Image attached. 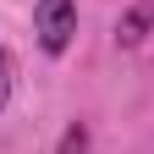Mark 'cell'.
Here are the masks:
<instances>
[{"mask_svg": "<svg viewBox=\"0 0 154 154\" xmlns=\"http://www.w3.org/2000/svg\"><path fill=\"white\" fill-rule=\"evenodd\" d=\"M77 33V0H38L33 6V38L44 55H66Z\"/></svg>", "mask_w": 154, "mask_h": 154, "instance_id": "6da1fadb", "label": "cell"}, {"mask_svg": "<svg viewBox=\"0 0 154 154\" xmlns=\"http://www.w3.org/2000/svg\"><path fill=\"white\" fill-rule=\"evenodd\" d=\"M149 33H154V0H132V6L121 11V22H116V44H121V50H138Z\"/></svg>", "mask_w": 154, "mask_h": 154, "instance_id": "7a4b0ae2", "label": "cell"}, {"mask_svg": "<svg viewBox=\"0 0 154 154\" xmlns=\"http://www.w3.org/2000/svg\"><path fill=\"white\" fill-rule=\"evenodd\" d=\"M11 88H17V55L0 44V110L11 105Z\"/></svg>", "mask_w": 154, "mask_h": 154, "instance_id": "3957f363", "label": "cell"}, {"mask_svg": "<svg viewBox=\"0 0 154 154\" xmlns=\"http://www.w3.org/2000/svg\"><path fill=\"white\" fill-rule=\"evenodd\" d=\"M55 154H88V127L72 121V127L61 132V143H55Z\"/></svg>", "mask_w": 154, "mask_h": 154, "instance_id": "277c9868", "label": "cell"}]
</instances>
